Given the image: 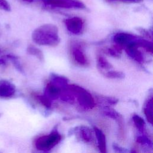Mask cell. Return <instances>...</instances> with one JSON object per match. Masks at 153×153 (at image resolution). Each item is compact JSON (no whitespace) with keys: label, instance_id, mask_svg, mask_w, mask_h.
I'll list each match as a JSON object with an SVG mask.
<instances>
[{"label":"cell","instance_id":"1","mask_svg":"<svg viewBox=\"0 0 153 153\" xmlns=\"http://www.w3.org/2000/svg\"><path fill=\"white\" fill-rule=\"evenodd\" d=\"M32 39L41 45L56 46L60 39L57 27L53 24H45L37 27L32 33Z\"/></svg>","mask_w":153,"mask_h":153},{"label":"cell","instance_id":"2","mask_svg":"<svg viewBox=\"0 0 153 153\" xmlns=\"http://www.w3.org/2000/svg\"><path fill=\"white\" fill-rule=\"evenodd\" d=\"M68 88L74 93L81 106L85 109H91L95 102L91 94L84 88L77 85H68Z\"/></svg>","mask_w":153,"mask_h":153},{"label":"cell","instance_id":"3","mask_svg":"<svg viewBox=\"0 0 153 153\" xmlns=\"http://www.w3.org/2000/svg\"><path fill=\"white\" fill-rule=\"evenodd\" d=\"M61 139V135L56 130H54L49 134L44 135L36 139L35 145L38 150L48 151L57 145Z\"/></svg>","mask_w":153,"mask_h":153},{"label":"cell","instance_id":"4","mask_svg":"<svg viewBox=\"0 0 153 153\" xmlns=\"http://www.w3.org/2000/svg\"><path fill=\"white\" fill-rule=\"evenodd\" d=\"M47 5L65 8H85L84 4L77 0H43Z\"/></svg>","mask_w":153,"mask_h":153},{"label":"cell","instance_id":"5","mask_svg":"<svg viewBox=\"0 0 153 153\" xmlns=\"http://www.w3.org/2000/svg\"><path fill=\"white\" fill-rule=\"evenodd\" d=\"M65 24L67 29L70 32L75 35L80 34L84 27L82 20L78 17H74L66 19L65 20Z\"/></svg>","mask_w":153,"mask_h":153},{"label":"cell","instance_id":"6","mask_svg":"<svg viewBox=\"0 0 153 153\" xmlns=\"http://www.w3.org/2000/svg\"><path fill=\"white\" fill-rule=\"evenodd\" d=\"M137 38L131 34L125 32H119L116 33L113 38V40L117 45H120V47L127 46L128 44L134 42Z\"/></svg>","mask_w":153,"mask_h":153},{"label":"cell","instance_id":"7","mask_svg":"<svg viewBox=\"0 0 153 153\" xmlns=\"http://www.w3.org/2000/svg\"><path fill=\"white\" fill-rule=\"evenodd\" d=\"M135 41L126 47V51L128 56L133 60L139 63H142L143 61V57L141 52L138 50V46Z\"/></svg>","mask_w":153,"mask_h":153},{"label":"cell","instance_id":"8","mask_svg":"<svg viewBox=\"0 0 153 153\" xmlns=\"http://www.w3.org/2000/svg\"><path fill=\"white\" fill-rule=\"evenodd\" d=\"M72 48V55L75 61L81 65H85L87 63V58L81 47L74 45Z\"/></svg>","mask_w":153,"mask_h":153},{"label":"cell","instance_id":"9","mask_svg":"<svg viewBox=\"0 0 153 153\" xmlns=\"http://www.w3.org/2000/svg\"><path fill=\"white\" fill-rule=\"evenodd\" d=\"M61 90L62 89L58 87L50 82H48L46 85L44 95L51 100H54L60 97Z\"/></svg>","mask_w":153,"mask_h":153},{"label":"cell","instance_id":"10","mask_svg":"<svg viewBox=\"0 0 153 153\" xmlns=\"http://www.w3.org/2000/svg\"><path fill=\"white\" fill-rule=\"evenodd\" d=\"M94 133L97 141V146L99 151L105 153L106 152V137L103 131L97 128V127H94Z\"/></svg>","mask_w":153,"mask_h":153},{"label":"cell","instance_id":"11","mask_svg":"<svg viewBox=\"0 0 153 153\" xmlns=\"http://www.w3.org/2000/svg\"><path fill=\"white\" fill-rule=\"evenodd\" d=\"M68 79L63 76L55 74H51V82L60 88L62 90L68 85Z\"/></svg>","mask_w":153,"mask_h":153},{"label":"cell","instance_id":"12","mask_svg":"<svg viewBox=\"0 0 153 153\" xmlns=\"http://www.w3.org/2000/svg\"><path fill=\"white\" fill-rule=\"evenodd\" d=\"M15 92L14 86L9 82H2L0 84V96L8 97L12 96Z\"/></svg>","mask_w":153,"mask_h":153},{"label":"cell","instance_id":"13","mask_svg":"<svg viewBox=\"0 0 153 153\" xmlns=\"http://www.w3.org/2000/svg\"><path fill=\"white\" fill-rule=\"evenodd\" d=\"M79 134L81 138L87 143H90L93 140V135L90 128L82 126L79 128Z\"/></svg>","mask_w":153,"mask_h":153},{"label":"cell","instance_id":"14","mask_svg":"<svg viewBox=\"0 0 153 153\" xmlns=\"http://www.w3.org/2000/svg\"><path fill=\"white\" fill-rule=\"evenodd\" d=\"M144 114L148 120V121L152 124V98H150L145 104L143 109Z\"/></svg>","mask_w":153,"mask_h":153},{"label":"cell","instance_id":"15","mask_svg":"<svg viewBox=\"0 0 153 153\" xmlns=\"http://www.w3.org/2000/svg\"><path fill=\"white\" fill-rule=\"evenodd\" d=\"M138 47H141L146 49V50L150 53H152V43L149 41L143 39H137L135 41Z\"/></svg>","mask_w":153,"mask_h":153},{"label":"cell","instance_id":"16","mask_svg":"<svg viewBox=\"0 0 153 153\" xmlns=\"http://www.w3.org/2000/svg\"><path fill=\"white\" fill-rule=\"evenodd\" d=\"M132 119H133L134 125L137 127V128L140 131L143 132L145 128V121L143 120V119L136 114L133 115Z\"/></svg>","mask_w":153,"mask_h":153},{"label":"cell","instance_id":"17","mask_svg":"<svg viewBox=\"0 0 153 153\" xmlns=\"http://www.w3.org/2000/svg\"><path fill=\"white\" fill-rule=\"evenodd\" d=\"M97 66L101 69H109L112 68V65L102 56H98L97 59Z\"/></svg>","mask_w":153,"mask_h":153},{"label":"cell","instance_id":"18","mask_svg":"<svg viewBox=\"0 0 153 153\" xmlns=\"http://www.w3.org/2000/svg\"><path fill=\"white\" fill-rule=\"evenodd\" d=\"M27 51L29 54L35 56L41 61L44 60V55H43L42 51L40 50L39 49L37 48L36 47L30 45L27 48Z\"/></svg>","mask_w":153,"mask_h":153},{"label":"cell","instance_id":"19","mask_svg":"<svg viewBox=\"0 0 153 153\" xmlns=\"http://www.w3.org/2000/svg\"><path fill=\"white\" fill-rule=\"evenodd\" d=\"M121 48L122 47L118 45H115L112 47L109 48L107 50V53L109 55L111 56L115 57H119L121 53Z\"/></svg>","mask_w":153,"mask_h":153},{"label":"cell","instance_id":"20","mask_svg":"<svg viewBox=\"0 0 153 153\" xmlns=\"http://www.w3.org/2000/svg\"><path fill=\"white\" fill-rule=\"evenodd\" d=\"M105 76L109 78H113V79H121L124 78V74L122 72L120 71H108L105 73Z\"/></svg>","mask_w":153,"mask_h":153},{"label":"cell","instance_id":"21","mask_svg":"<svg viewBox=\"0 0 153 153\" xmlns=\"http://www.w3.org/2000/svg\"><path fill=\"white\" fill-rule=\"evenodd\" d=\"M36 98L42 105L45 106V107L49 108L51 106V100L45 95H37Z\"/></svg>","mask_w":153,"mask_h":153},{"label":"cell","instance_id":"22","mask_svg":"<svg viewBox=\"0 0 153 153\" xmlns=\"http://www.w3.org/2000/svg\"><path fill=\"white\" fill-rule=\"evenodd\" d=\"M104 114L106 116L114 120H118L119 118L121 117V115L118 112L115 111L114 109H111L109 108L106 109L104 111Z\"/></svg>","mask_w":153,"mask_h":153},{"label":"cell","instance_id":"23","mask_svg":"<svg viewBox=\"0 0 153 153\" xmlns=\"http://www.w3.org/2000/svg\"><path fill=\"white\" fill-rule=\"evenodd\" d=\"M136 141L137 143H140L142 145H146L149 146H152V142L151 140L147 137L146 136H139L137 137Z\"/></svg>","mask_w":153,"mask_h":153},{"label":"cell","instance_id":"24","mask_svg":"<svg viewBox=\"0 0 153 153\" xmlns=\"http://www.w3.org/2000/svg\"><path fill=\"white\" fill-rule=\"evenodd\" d=\"M0 8L5 11H10V5L6 0H0Z\"/></svg>","mask_w":153,"mask_h":153},{"label":"cell","instance_id":"25","mask_svg":"<svg viewBox=\"0 0 153 153\" xmlns=\"http://www.w3.org/2000/svg\"><path fill=\"white\" fill-rule=\"evenodd\" d=\"M113 148H114V149L115 150H116L117 151H118V152H126V151H127L125 150L124 149L121 148L119 146H118V145H115V144L113 145Z\"/></svg>","mask_w":153,"mask_h":153},{"label":"cell","instance_id":"26","mask_svg":"<svg viewBox=\"0 0 153 153\" xmlns=\"http://www.w3.org/2000/svg\"><path fill=\"white\" fill-rule=\"evenodd\" d=\"M139 31L143 35H145V36H150V35H149V32L147 31V30H145L144 29H139Z\"/></svg>","mask_w":153,"mask_h":153},{"label":"cell","instance_id":"27","mask_svg":"<svg viewBox=\"0 0 153 153\" xmlns=\"http://www.w3.org/2000/svg\"><path fill=\"white\" fill-rule=\"evenodd\" d=\"M123 1H127V2H139L142 0H120Z\"/></svg>","mask_w":153,"mask_h":153},{"label":"cell","instance_id":"28","mask_svg":"<svg viewBox=\"0 0 153 153\" xmlns=\"http://www.w3.org/2000/svg\"><path fill=\"white\" fill-rule=\"evenodd\" d=\"M42 1H43V0H42Z\"/></svg>","mask_w":153,"mask_h":153}]
</instances>
